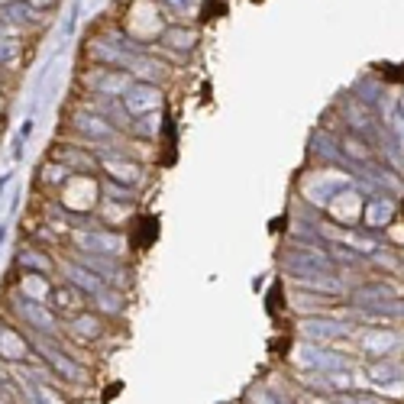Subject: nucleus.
I'll return each mask as SVG.
<instances>
[{"label":"nucleus","instance_id":"2","mask_svg":"<svg viewBox=\"0 0 404 404\" xmlns=\"http://www.w3.org/2000/svg\"><path fill=\"white\" fill-rule=\"evenodd\" d=\"M74 330H78L81 337L94 340L97 333H101V320H97V317H78V320H74Z\"/></svg>","mask_w":404,"mask_h":404},{"label":"nucleus","instance_id":"1","mask_svg":"<svg viewBox=\"0 0 404 404\" xmlns=\"http://www.w3.org/2000/svg\"><path fill=\"white\" fill-rule=\"evenodd\" d=\"M52 298H55V308L59 310H81V304H84V294L74 291V288H68V285L55 288Z\"/></svg>","mask_w":404,"mask_h":404}]
</instances>
